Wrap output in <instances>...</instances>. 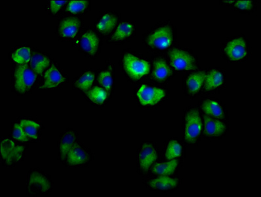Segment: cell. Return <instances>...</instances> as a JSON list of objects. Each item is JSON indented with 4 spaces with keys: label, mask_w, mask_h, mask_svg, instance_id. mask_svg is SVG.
<instances>
[{
    "label": "cell",
    "mask_w": 261,
    "mask_h": 197,
    "mask_svg": "<svg viewBox=\"0 0 261 197\" xmlns=\"http://www.w3.org/2000/svg\"><path fill=\"white\" fill-rule=\"evenodd\" d=\"M51 181L44 172L31 171L28 175L27 191L31 195H46L51 192Z\"/></svg>",
    "instance_id": "obj_1"
},
{
    "label": "cell",
    "mask_w": 261,
    "mask_h": 197,
    "mask_svg": "<svg viewBox=\"0 0 261 197\" xmlns=\"http://www.w3.org/2000/svg\"><path fill=\"white\" fill-rule=\"evenodd\" d=\"M123 61L129 76L135 80L145 76L150 71V65L148 62L140 59L131 54H126Z\"/></svg>",
    "instance_id": "obj_2"
},
{
    "label": "cell",
    "mask_w": 261,
    "mask_h": 197,
    "mask_svg": "<svg viewBox=\"0 0 261 197\" xmlns=\"http://www.w3.org/2000/svg\"><path fill=\"white\" fill-rule=\"evenodd\" d=\"M14 77L15 87L20 93L29 91L36 79L34 71L27 65L18 67L15 72Z\"/></svg>",
    "instance_id": "obj_3"
},
{
    "label": "cell",
    "mask_w": 261,
    "mask_h": 197,
    "mask_svg": "<svg viewBox=\"0 0 261 197\" xmlns=\"http://www.w3.org/2000/svg\"><path fill=\"white\" fill-rule=\"evenodd\" d=\"M172 42V30L169 26H166L156 30L147 38V43L149 46L160 50L169 48Z\"/></svg>",
    "instance_id": "obj_4"
},
{
    "label": "cell",
    "mask_w": 261,
    "mask_h": 197,
    "mask_svg": "<svg viewBox=\"0 0 261 197\" xmlns=\"http://www.w3.org/2000/svg\"><path fill=\"white\" fill-rule=\"evenodd\" d=\"M202 129V124L198 111L192 109L185 116V140L187 142H193L198 137Z\"/></svg>",
    "instance_id": "obj_5"
},
{
    "label": "cell",
    "mask_w": 261,
    "mask_h": 197,
    "mask_svg": "<svg viewBox=\"0 0 261 197\" xmlns=\"http://www.w3.org/2000/svg\"><path fill=\"white\" fill-rule=\"evenodd\" d=\"M171 64L177 70H192L195 69V58L183 50H175L169 52Z\"/></svg>",
    "instance_id": "obj_6"
},
{
    "label": "cell",
    "mask_w": 261,
    "mask_h": 197,
    "mask_svg": "<svg viewBox=\"0 0 261 197\" xmlns=\"http://www.w3.org/2000/svg\"><path fill=\"white\" fill-rule=\"evenodd\" d=\"M163 90L143 85L137 91L140 103L143 105H154L159 103L165 97Z\"/></svg>",
    "instance_id": "obj_7"
},
{
    "label": "cell",
    "mask_w": 261,
    "mask_h": 197,
    "mask_svg": "<svg viewBox=\"0 0 261 197\" xmlns=\"http://www.w3.org/2000/svg\"><path fill=\"white\" fill-rule=\"evenodd\" d=\"M225 52L229 59L238 61L243 59L247 55V44L241 37L232 39L227 44Z\"/></svg>",
    "instance_id": "obj_8"
},
{
    "label": "cell",
    "mask_w": 261,
    "mask_h": 197,
    "mask_svg": "<svg viewBox=\"0 0 261 197\" xmlns=\"http://www.w3.org/2000/svg\"><path fill=\"white\" fill-rule=\"evenodd\" d=\"M157 159V153L155 148L151 144H145L141 148L138 157V162L142 170L147 171L155 162Z\"/></svg>",
    "instance_id": "obj_9"
},
{
    "label": "cell",
    "mask_w": 261,
    "mask_h": 197,
    "mask_svg": "<svg viewBox=\"0 0 261 197\" xmlns=\"http://www.w3.org/2000/svg\"><path fill=\"white\" fill-rule=\"evenodd\" d=\"M89 154L80 144H74L66 157L69 166H77L85 164L89 160Z\"/></svg>",
    "instance_id": "obj_10"
},
{
    "label": "cell",
    "mask_w": 261,
    "mask_h": 197,
    "mask_svg": "<svg viewBox=\"0 0 261 197\" xmlns=\"http://www.w3.org/2000/svg\"><path fill=\"white\" fill-rule=\"evenodd\" d=\"M65 78L61 75L55 65H52L51 68L45 73L44 84L42 88H57L65 82Z\"/></svg>",
    "instance_id": "obj_11"
},
{
    "label": "cell",
    "mask_w": 261,
    "mask_h": 197,
    "mask_svg": "<svg viewBox=\"0 0 261 197\" xmlns=\"http://www.w3.org/2000/svg\"><path fill=\"white\" fill-rule=\"evenodd\" d=\"M80 26V22L78 18H66L59 25V35L64 37H74L77 34Z\"/></svg>",
    "instance_id": "obj_12"
},
{
    "label": "cell",
    "mask_w": 261,
    "mask_h": 197,
    "mask_svg": "<svg viewBox=\"0 0 261 197\" xmlns=\"http://www.w3.org/2000/svg\"><path fill=\"white\" fill-rule=\"evenodd\" d=\"M80 46L85 52L88 53L90 55H95L98 52L99 46V39L96 34L92 32H87L82 36Z\"/></svg>",
    "instance_id": "obj_13"
},
{
    "label": "cell",
    "mask_w": 261,
    "mask_h": 197,
    "mask_svg": "<svg viewBox=\"0 0 261 197\" xmlns=\"http://www.w3.org/2000/svg\"><path fill=\"white\" fill-rule=\"evenodd\" d=\"M76 136L72 131H67L61 137L59 142V153L63 161L66 160L71 148L76 144Z\"/></svg>",
    "instance_id": "obj_14"
},
{
    "label": "cell",
    "mask_w": 261,
    "mask_h": 197,
    "mask_svg": "<svg viewBox=\"0 0 261 197\" xmlns=\"http://www.w3.org/2000/svg\"><path fill=\"white\" fill-rule=\"evenodd\" d=\"M205 133L208 136H219L225 131V125L223 123L205 116Z\"/></svg>",
    "instance_id": "obj_15"
},
{
    "label": "cell",
    "mask_w": 261,
    "mask_h": 197,
    "mask_svg": "<svg viewBox=\"0 0 261 197\" xmlns=\"http://www.w3.org/2000/svg\"><path fill=\"white\" fill-rule=\"evenodd\" d=\"M178 180L169 177H161L153 179L150 182V187L153 189L160 191L171 190L178 185Z\"/></svg>",
    "instance_id": "obj_16"
},
{
    "label": "cell",
    "mask_w": 261,
    "mask_h": 197,
    "mask_svg": "<svg viewBox=\"0 0 261 197\" xmlns=\"http://www.w3.org/2000/svg\"><path fill=\"white\" fill-rule=\"evenodd\" d=\"M206 78L204 72H199L191 74L186 80V85L188 91L191 93H196L199 91Z\"/></svg>",
    "instance_id": "obj_17"
},
{
    "label": "cell",
    "mask_w": 261,
    "mask_h": 197,
    "mask_svg": "<svg viewBox=\"0 0 261 197\" xmlns=\"http://www.w3.org/2000/svg\"><path fill=\"white\" fill-rule=\"evenodd\" d=\"M171 74V69L163 60L159 59L154 62L153 76L158 81H164Z\"/></svg>",
    "instance_id": "obj_18"
},
{
    "label": "cell",
    "mask_w": 261,
    "mask_h": 197,
    "mask_svg": "<svg viewBox=\"0 0 261 197\" xmlns=\"http://www.w3.org/2000/svg\"><path fill=\"white\" fill-rule=\"evenodd\" d=\"M49 63L50 61L48 57L42 54H35L31 60L32 69L38 74H42L47 67L49 65Z\"/></svg>",
    "instance_id": "obj_19"
},
{
    "label": "cell",
    "mask_w": 261,
    "mask_h": 197,
    "mask_svg": "<svg viewBox=\"0 0 261 197\" xmlns=\"http://www.w3.org/2000/svg\"><path fill=\"white\" fill-rule=\"evenodd\" d=\"M205 88L207 90L215 89L223 83V75L217 70H212L206 76Z\"/></svg>",
    "instance_id": "obj_20"
},
{
    "label": "cell",
    "mask_w": 261,
    "mask_h": 197,
    "mask_svg": "<svg viewBox=\"0 0 261 197\" xmlns=\"http://www.w3.org/2000/svg\"><path fill=\"white\" fill-rule=\"evenodd\" d=\"M134 29V25L130 22H122L117 27L112 39L114 41H120L128 38L133 35Z\"/></svg>",
    "instance_id": "obj_21"
},
{
    "label": "cell",
    "mask_w": 261,
    "mask_h": 197,
    "mask_svg": "<svg viewBox=\"0 0 261 197\" xmlns=\"http://www.w3.org/2000/svg\"><path fill=\"white\" fill-rule=\"evenodd\" d=\"M177 164H178V162L176 160L169 161L168 162L162 163V164L158 163V164H156L155 166L153 167V173L161 176L172 175L174 173L175 170H176Z\"/></svg>",
    "instance_id": "obj_22"
},
{
    "label": "cell",
    "mask_w": 261,
    "mask_h": 197,
    "mask_svg": "<svg viewBox=\"0 0 261 197\" xmlns=\"http://www.w3.org/2000/svg\"><path fill=\"white\" fill-rule=\"evenodd\" d=\"M117 18L111 13H105L98 22V29L103 33H109L117 23Z\"/></svg>",
    "instance_id": "obj_23"
},
{
    "label": "cell",
    "mask_w": 261,
    "mask_h": 197,
    "mask_svg": "<svg viewBox=\"0 0 261 197\" xmlns=\"http://www.w3.org/2000/svg\"><path fill=\"white\" fill-rule=\"evenodd\" d=\"M203 111L206 114L216 118H223L224 112L223 108L220 106L219 103L212 100L205 101L202 104Z\"/></svg>",
    "instance_id": "obj_24"
},
{
    "label": "cell",
    "mask_w": 261,
    "mask_h": 197,
    "mask_svg": "<svg viewBox=\"0 0 261 197\" xmlns=\"http://www.w3.org/2000/svg\"><path fill=\"white\" fill-rule=\"evenodd\" d=\"M19 125L29 138L33 140L38 139V130L40 128V124L31 120H22Z\"/></svg>",
    "instance_id": "obj_25"
},
{
    "label": "cell",
    "mask_w": 261,
    "mask_h": 197,
    "mask_svg": "<svg viewBox=\"0 0 261 197\" xmlns=\"http://www.w3.org/2000/svg\"><path fill=\"white\" fill-rule=\"evenodd\" d=\"M12 59L16 63L26 65L31 61V50L27 47L18 49L12 55Z\"/></svg>",
    "instance_id": "obj_26"
},
{
    "label": "cell",
    "mask_w": 261,
    "mask_h": 197,
    "mask_svg": "<svg viewBox=\"0 0 261 197\" xmlns=\"http://www.w3.org/2000/svg\"><path fill=\"white\" fill-rule=\"evenodd\" d=\"M95 75L92 72H87L81 75L75 82V86L81 90L89 89L93 85Z\"/></svg>",
    "instance_id": "obj_27"
},
{
    "label": "cell",
    "mask_w": 261,
    "mask_h": 197,
    "mask_svg": "<svg viewBox=\"0 0 261 197\" xmlns=\"http://www.w3.org/2000/svg\"><path fill=\"white\" fill-rule=\"evenodd\" d=\"M87 96L96 104L100 105L107 98V93L103 89L99 87H95L87 93Z\"/></svg>",
    "instance_id": "obj_28"
},
{
    "label": "cell",
    "mask_w": 261,
    "mask_h": 197,
    "mask_svg": "<svg viewBox=\"0 0 261 197\" xmlns=\"http://www.w3.org/2000/svg\"><path fill=\"white\" fill-rule=\"evenodd\" d=\"M181 145L176 141H171L166 149L165 157L167 160H173L177 157L181 156Z\"/></svg>",
    "instance_id": "obj_29"
},
{
    "label": "cell",
    "mask_w": 261,
    "mask_h": 197,
    "mask_svg": "<svg viewBox=\"0 0 261 197\" xmlns=\"http://www.w3.org/2000/svg\"><path fill=\"white\" fill-rule=\"evenodd\" d=\"M25 148L22 146H16L11 153L6 162L9 165H14L19 162L25 155Z\"/></svg>",
    "instance_id": "obj_30"
},
{
    "label": "cell",
    "mask_w": 261,
    "mask_h": 197,
    "mask_svg": "<svg viewBox=\"0 0 261 197\" xmlns=\"http://www.w3.org/2000/svg\"><path fill=\"white\" fill-rule=\"evenodd\" d=\"M16 147V144L9 139H5L1 142V155L5 161H7L11 153Z\"/></svg>",
    "instance_id": "obj_31"
},
{
    "label": "cell",
    "mask_w": 261,
    "mask_h": 197,
    "mask_svg": "<svg viewBox=\"0 0 261 197\" xmlns=\"http://www.w3.org/2000/svg\"><path fill=\"white\" fill-rule=\"evenodd\" d=\"M87 5H88V1H78V0H74V1H70L68 3V6H67V11L68 12L72 13H78L83 12L86 9Z\"/></svg>",
    "instance_id": "obj_32"
},
{
    "label": "cell",
    "mask_w": 261,
    "mask_h": 197,
    "mask_svg": "<svg viewBox=\"0 0 261 197\" xmlns=\"http://www.w3.org/2000/svg\"><path fill=\"white\" fill-rule=\"evenodd\" d=\"M98 81L106 90H111L113 84L111 71H102L98 77Z\"/></svg>",
    "instance_id": "obj_33"
},
{
    "label": "cell",
    "mask_w": 261,
    "mask_h": 197,
    "mask_svg": "<svg viewBox=\"0 0 261 197\" xmlns=\"http://www.w3.org/2000/svg\"><path fill=\"white\" fill-rule=\"evenodd\" d=\"M12 136L16 140L20 141V142H26L29 141V137L25 134V131L22 129L19 124H16L13 129Z\"/></svg>",
    "instance_id": "obj_34"
},
{
    "label": "cell",
    "mask_w": 261,
    "mask_h": 197,
    "mask_svg": "<svg viewBox=\"0 0 261 197\" xmlns=\"http://www.w3.org/2000/svg\"><path fill=\"white\" fill-rule=\"evenodd\" d=\"M66 1H51L49 2V9L52 13H57L61 7L66 3Z\"/></svg>",
    "instance_id": "obj_35"
},
{
    "label": "cell",
    "mask_w": 261,
    "mask_h": 197,
    "mask_svg": "<svg viewBox=\"0 0 261 197\" xmlns=\"http://www.w3.org/2000/svg\"><path fill=\"white\" fill-rule=\"evenodd\" d=\"M235 6L242 10H249L252 8L253 2L251 1H236Z\"/></svg>",
    "instance_id": "obj_36"
}]
</instances>
